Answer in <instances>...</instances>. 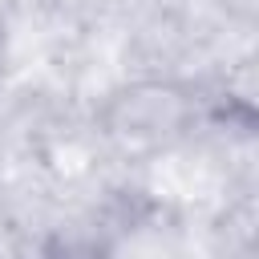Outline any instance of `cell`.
Returning a JSON list of instances; mask_svg holds the SVG:
<instances>
[{"label":"cell","instance_id":"1","mask_svg":"<svg viewBox=\"0 0 259 259\" xmlns=\"http://www.w3.org/2000/svg\"><path fill=\"white\" fill-rule=\"evenodd\" d=\"M194 121V97L178 81L142 77L134 85H121L109 93L101 109L105 134L125 150H158L174 138H182Z\"/></svg>","mask_w":259,"mask_h":259}]
</instances>
